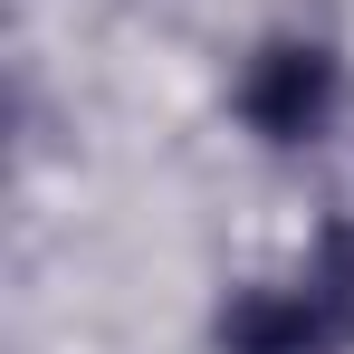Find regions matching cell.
<instances>
[{
    "instance_id": "cell-2",
    "label": "cell",
    "mask_w": 354,
    "mask_h": 354,
    "mask_svg": "<svg viewBox=\"0 0 354 354\" xmlns=\"http://www.w3.org/2000/svg\"><path fill=\"white\" fill-rule=\"evenodd\" d=\"M221 345L230 354H335V335L306 306V288H249L221 306Z\"/></svg>"
},
{
    "instance_id": "cell-1",
    "label": "cell",
    "mask_w": 354,
    "mask_h": 354,
    "mask_svg": "<svg viewBox=\"0 0 354 354\" xmlns=\"http://www.w3.org/2000/svg\"><path fill=\"white\" fill-rule=\"evenodd\" d=\"M239 115L259 124L268 144H306V134H326V115H335V58H326L316 39H278V48H259L249 77H239Z\"/></svg>"
}]
</instances>
